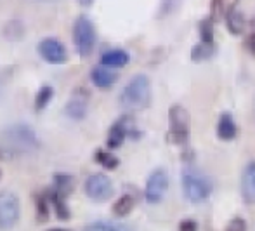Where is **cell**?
I'll return each mask as SVG.
<instances>
[{
	"mask_svg": "<svg viewBox=\"0 0 255 231\" xmlns=\"http://www.w3.org/2000/svg\"><path fill=\"white\" fill-rule=\"evenodd\" d=\"M38 148V138L26 124H14L0 134V150L9 157H23Z\"/></svg>",
	"mask_w": 255,
	"mask_h": 231,
	"instance_id": "cell-1",
	"label": "cell"
},
{
	"mask_svg": "<svg viewBox=\"0 0 255 231\" xmlns=\"http://www.w3.org/2000/svg\"><path fill=\"white\" fill-rule=\"evenodd\" d=\"M151 103V82L146 75L139 73L128 80L120 94V106L125 111H142Z\"/></svg>",
	"mask_w": 255,
	"mask_h": 231,
	"instance_id": "cell-2",
	"label": "cell"
},
{
	"mask_svg": "<svg viewBox=\"0 0 255 231\" xmlns=\"http://www.w3.org/2000/svg\"><path fill=\"white\" fill-rule=\"evenodd\" d=\"M181 186L186 200L195 205L203 204L205 200H208V197L212 195V190H214L212 179L205 172L198 171L196 167H191V165L182 169Z\"/></svg>",
	"mask_w": 255,
	"mask_h": 231,
	"instance_id": "cell-3",
	"label": "cell"
},
{
	"mask_svg": "<svg viewBox=\"0 0 255 231\" xmlns=\"http://www.w3.org/2000/svg\"><path fill=\"white\" fill-rule=\"evenodd\" d=\"M168 139L174 144L184 146L191 134V118L184 106L174 104L168 110Z\"/></svg>",
	"mask_w": 255,
	"mask_h": 231,
	"instance_id": "cell-4",
	"label": "cell"
},
{
	"mask_svg": "<svg viewBox=\"0 0 255 231\" xmlns=\"http://www.w3.org/2000/svg\"><path fill=\"white\" fill-rule=\"evenodd\" d=\"M96 28L87 16H78L73 24V44L75 50L82 57H89L96 47Z\"/></svg>",
	"mask_w": 255,
	"mask_h": 231,
	"instance_id": "cell-5",
	"label": "cell"
},
{
	"mask_svg": "<svg viewBox=\"0 0 255 231\" xmlns=\"http://www.w3.org/2000/svg\"><path fill=\"white\" fill-rule=\"evenodd\" d=\"M168 185H170V179H168L167 171L165 169H154L151 174H149L148 181H146V188H144L146 202L151 205L160 204L165 198V195H167Z\"/></svg>",
	"mask_w": 255,
	"mask_h": 231,
	"instance_id": "cell-6",
	"label": "cell"
},
{
	"mask_svg": "<svg viewBox=\"0 0 255 231\" xmlns=\"http://www.w3.org/2000/svg\"><path fill=\"white\" fill-rule=\"evenodd\" d=\"M85 193L91 200L94 202H106L113 197L115 188H113V181L108 178L106 174H92L87 178L85 181Z\"/></svg>",
	"mask_w": 255,
	"mask_h": 231,
	"instance_id": "cell-7",
	"label": "cell"
},
{
	"mask_svg": "<svg viewBox=\"0 0 255 231\" xmlns=\"http://www.w3.org/2000/svg\"><path fill=\"white\" fill-rule=\"evenodd\" d=\"M19 198L10 191L0 193V230H9L19 221Z\"/></svg>",
	"mask_w": 255,
	"mask_h": 231,
	"instance_id": "cell-8",
	"label": "cell"
},
{
	"mask_svg": "<svg viewBox=\"0 0 255 231\" xmlns=\"http://www.w3.org/2000/svg\"><path fill=\"white\" fill-rule=\"evenodd\" d=\"M128 136H139L134 132V122H132L130 117H122L111 125L110 132H108V148L111 150H117L124 144V141L128 138Z\"/></svg>",
	"mask_w": 255,
	"mask_h": 231,
	"instance_id": "cell-9",
	"label": "cell"
},
{
	"mask_svg": "<svg viewBox=\"0 0 255 231\" xmlns=\"http://www.w3.org/2000/svg\"><path fill=\"white\" fill-rule=\"evenodd\" d=\"M38 52H40L42 59L51 64H63L68 61L66 47L63 45V42L54 37L44 38V40L38 44Z\"/></svg>",
	"mask_w": 255,
	"mask_h": 231,
	"instance_id": "cell-10",
	"label": "cell"
},
{
	"mask_svg": "<svg viewBox=\"0 0 255 231\" xmlns=\"http://www.w3.org/2000/svg\"><path fill=\"white\" fill-rule=\"evenodd\" d=\"M66 115L73 120H82L87 115L89 110V92L84 89H78L77 92L71 96V99L66 104Z\"/></svg>",
	"mask_w": 255,
	"mask_h": 231,
	"instance_id": "cell-11",
	"label": "cell"
},
{
	"mask_svg": "<svg viewBox=\"0 0 255 231\" xmlns=\"http://www.w3.org/2000/svg\"><path fill=\"white\" fill-rule=\"evenodd\" d=\"M240 190H242L243 202L249 205H255V162L247 164V167L243 169Z\"/></svg>",
	"mask_w": 255,
	"mask_h": 231,
	"instance_id": "cell-12",
	"label": "cell"
},
{
	"mask_svg": "<svg viewBox=\"0 0 255 231\" xmlns=\"http://www.w3.org/2000/svg\"><path fill=\"white\" fill-rule=\"evenodd\" d=\"M238 136V127L231 113H222L217 122V138L221 141H233Z\"/></svg>",
	"mask_w": 255,
	"mask_h": 231,
	"instance_id": "cell-13",
	"label": "cell"
},
{
	"mask_svg": "<svg viewBox=\"0 0 255 231\" xmlns=\"http://www.w3.org/2000/svg\"><path fill=\"white\" fill-rule=\"evenodd\" d=\"M91 80L94 82L96 87L99 89H110L113 87V84L117 82V73L113 70H110L108 66H96L91 71Z\"/></svg>",
	"mask_w": 255,
	"mask_h": 231,
	"instance_id": "cell-14",
	"label": "cell"
},
{
	"mask_svg": "<svg viewBox=\"0 0 255 231\" xmlns=\"http://www.w3.org/2000/svg\"><path fill=\"white\" fill-rule=\"evenodd\" d=\"M240 0H212L210 2V12H212V19L219 21V19H226L233 10H236Z\"/></svg>",
	"mask_w": 255,
	"mask_h": 231,
	"instance_id": "cell-15",
	"label": "cell"
},
{
	"mask_svg": "<svg viewBox=\"0 0 255 231\" xmlns=\"http://www.w3.org/2000/svg\"><path fill=\"white\" fill-rule=\"evenodd\" d=\"M128 59H130V56H128L127 50L111 49L103 54L101 64L103 66H108V68H124L125 64L128 63Z\"/></svg>",
	"mask_w": 255,
	"mask_h": 231,
	"instance_id": "cell-16",
	"label": "cell"
},
{
	"mask_svg": "<svg viewBox=\"0 0 255 231\" xmlns=\"http://www.w3.org/2000/svg\"><path fill=\"white\" fill-rule=\"evenodd\" d=\"M134 205H135L134 197H132V195H128V193H125V195H122L117 202H115L113 214L117 216V218H125V216H128L132 212Z\"/></svg>",
	"mask_w": 255,
	"mask_h": 231,
	"instance_id": "cell-17",
	"label": "cell"
},
{
	"mask_svg": "<svg viewBox=\"0 0 255 231\" xmlns=\"http://www.w3.org/2000/svg\"><path fill=\"white\" fill-rule=\"evenodd\" d=\"M226 24H228V30L231 31L233 35H240V33H243V30H245L247 21L242 12L233 10V12L226 17Z\"/></svg>",
	"mask_w": 255,
	"mask_h": 231,
	"instance_id": "cell-18",
	"label": "cell"
},
{
	"mask_svg": "<svg viewBox=\"0 0 255 231\" xmlns=\"http://www.w3.org/2000/svg\"><path fill=\"white\" fill-rule=\"evenodd\" d=\"M198 31H200V40L202 44L214 45V19L212 17H205L198 23Z\"/></svg>",
	"mask_w": 255,
	"mask_h": 231,
	"instance_id": "cell-19",
	"label": "cell"
},
{
	"mask_svg": "<svg viewBox=\"0 0 255 231\" xmlns=\"http://www.w3.org/2000/svg\"><path fill=\"white\" fill-rule=\"evenodd\" d=\"M212 54H214V45H207L200 42L198 45H195L191 49V61L202 63V61H207L208 57H212Z\"/></svg>",
	"mask_w": 255,
	"mask_h": 231,
	"instance_id": "cell-20",
	"label": "cell"
},
{
	"mask_svg": "<svg viewBox=\"0 0 255 231\" xmlns=\"http://www.w3.org/2000/svg\"><path fill=\"white\" fill-rule=\"evenodd\" d=\"M54 183H56V191L59 195H63L64 198H66L68 195L71 193V190H73V179H71V176L57 174L56 178H54Z\"/></svg>",
	"mask_w": 255,
	"mask_h": 231,
	"instance_id": "cell-21",
	"label": "cell"
},
{
	"mask_svg": "<svg viewBox=\"0 0 255 231\" xmlns=\"http://www.w3.org/2000/svg\"><path fill=\"white\" fill-rule=\"evenodd\" d=\"M54 96V89L49 87V85H44L40 91L37 92V97H35V110L37 111H42L49 103H51Z\"/></svg>",
	"mask_w": 255,
	"mask_h": 231,
	"instance_id": "cell-22",
	"label": "cell"
},
{
	"mask_svg": "<svg viewBox=\"0 0 255 231\" xmlns=\"http://www.w3.org/2000/svg\"><path fill=\"white\" fill-rule=\"evenodd\" d=\"M51 200H52V205H54V211H56V216L61 219V221H64V219L70 218V212H68V207H66V204H64L63 195H59L57 191H54Z\"/></svg>",
	"mask_w": 255,
	"mask_h": 231,
	"instance_id": "cell-23",
	"label": "cell"
},
{
	"mask_svg": "<svg viewBox=\"0 0 255 231\" xmlns=\"http://www.w3.org/2000/svg\"><path fill=\"white\" fill-rule=\"evenodd\" d=\"M96 160H98V164H101L104 169H110V171H113V169L118 167V158L115 157L113 153H108V151H103V150H98L96 151Z\"/></svg>",
	"mask_w": 255,
	"mask_h": 231,
	"instance_id": "cell-24",
	"label": "cell"
},
{
	"mask_svg": "<svg viewBox=\"0 0 255 231\" xmlns=\"http://www.w3.org/2000/svg\"><path fill=\"white\" fill-rule=\"evenodd\" d=\"M37 218L42 223H45L49 219V205H47V198L44 195H38L37 197Z\"/></svg>",
	"mask_w": 255,
	"mask_h": 231,
	"instance_id": "cell-25",
	"label": "cell"
},
{
	"mask_svg": "<svg viewBox=\"0 0 255 231\" xmlns=\"http://www.w3.org/2000/svg\"><path fill=\"white\" fill-rule=\"evenodd\" d=\"M226 231H247V223L243 218H233L226 226Z\"/></svg>",
	"mask_w": 255,
	"mask_h": 231,
	"instance_id": "cell-26",
	"label": "cell"
},
{
	"mask_svg": "<svg viewBox=\"0 0 255 231\" xmlns=\"http://www.w3.org/2000/svg\"><path fill=\"white\" fill-rule=\"evenodd\" d=\"M84 231H120L118 228H115V226L108 225V223H94V225L87 226Z\"/></svg>",
	"mask_w": 255,
	"mask_h": 231,
	"instance_id": "cell-27",
	"label": "cell"
},
{
	"mask_svg": "<svg viewBox=\"0 0 255 231\" xmlns=\"http://www.w3.org/2000/svg\"><path fill=\"white\" fill-rule=\"evenodd\" d=\"M179 231H198V223L195 219H182L179 223Z\"/></svg>",
	"mask_w": 255,
	"mask_h": 231,
	"instance_id": "cell-28",
	"label": "cell"
},
{
	"mask_svg": "<svg viewBox=\"0 0 255 231\" xmlns=\"http://www.w3.org/2000/svg\"><path fill=\"white\" fill-rule=\"evenodd\" d=\"M179 0H163V3H161V10H160V16H167V14H170L172 10H174L175 3H177Z\"/></svg>",
	"mask_w": 255,
	"mask_h": 231,
	"instance_id": "cell-29",
	"label": "cell"
},
{
	"mask_svg": "<svg viewBox=\"0 0 255 231\" xmlns=\"http://www.w3.org/2000/svg\"><path fill=\"white\" fill-rule=\"evenodd\" d=\"M247 49L250 50L252 56H255V21L252 24V30H250V35L247 37Z\"/></svg>",
	"mask_w": 255,
	"mask_h": 231,
	"instance_id": "cell-30",
	"label": "cell"
},
{
	"mask_svg": "<svg viewBox=\"0 0 255 231\" xmlns=\"http://www.w3.org/2000/svg\"><path fill=\"white\" fill-rule=\"evenodd\" d=\"M77 2L80 3V5H85V7H87V5H91V3L94 2V0H77Z\"/></svg>",
	"mask_w": 255,
	"mask_h": 231,
	"instance_id": "cell-31",
	"label": "cell"
},
{
	"mask_svg": "<svg viewBox=\"0 0 255 231\" xmlns=\"http://www.w3.org/2000/svg\"><path fill=\"white\" fill-rule=\"evenodd\" d=\"M49 231H68V230H61V228H56V230H49Z\"/></svg>",
	"mask_w": 255,
	"mask_h": 231,
	"instance_id": "cell-32",
	"label": "cell"
},
{
	"mask_svg": "<svg viewBox=\"0 0 255 231\" xmlns=\"http://www.w3.org/2000/svg\"><path fill=\"white\" fill-rule=\"evenodd\" d=\"M254 115H255V106H254Z\"/></svg>",
	"mask_w": 255,
	"mask_h": 231,
	"instance_id": "cell-33",
	"label": "cell"
},
{
	"mask_svg": "<svg viewBox=\"0 0 255 231\" xmlns=\"http://www.w3.org/2000/svg\"><path fill=\"white\" fill-rule=\"evenodd\" d=\"M42 2H47V0H42Z\"/></svg>",
	"mask_w": 255,
	"mask_h": 231,
	"instance_id": "cell-34",
	"label": "cell"
}]
</instances>
